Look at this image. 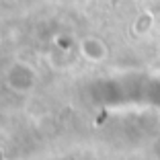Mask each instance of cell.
I'll return each instance as SVG.
<instances>
[{
  "label": "cell",
  "mask_w": 160,
  "mask_h": 160,
  "mask_svg": "<svg viewBox=\"0 0 160 160\" xmlns=\"http://www.w3.org/2000/svg\"><path fill=\"white\" fill-rule=\"evenodd\" d=\"M37 82V74L29 64H14L8 70V84L19 92L31 90Z\"/></svg>",
  "instance_id": "6da1fadb"
}]
</instances>
